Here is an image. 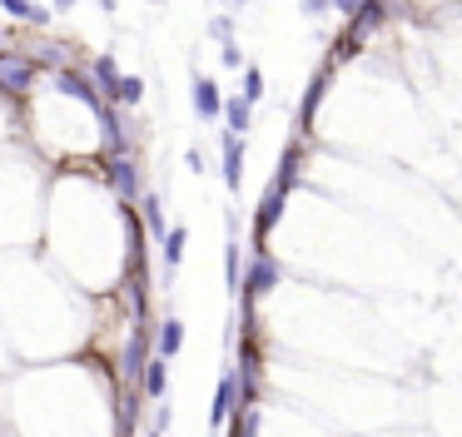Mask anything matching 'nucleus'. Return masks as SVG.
I'll return each instance as SVG.
<instances>
[{
    "instance_id": "obj_1",
    "label": "nucleus",
    "mask_w": 462,
    "mask_h": 437,
    "mask_svg": "<svg viewBox=\"0 0 462 437\" xmlns=\"http://www.w3.org/2000/svg\"><path fill=\"white\" fill-rule=\"evenodd\" d=\"M299 179V154H283V174H274V184H269V194H264V204H258V214H254V234L258 239H269L274 234V224L283 219V204H289V184Z\"/></svg>"
},
{
    "instance_id": "obj_2",
    "label": "nucleus",
    "mask_w": 462,
    "mask_h": 437,
    "mask_svg": "<svg viewBox=\"0 0 462 437\" xmlns=\"http://www.w3.org/2000/svg\"><path fill=\"white\" fill-rule=\"evenodd\" d=\"M31 80H40V60H35V55H21V50L0 55V85L11 90V95L31 90Z\"/></svg>"
},
{
    "instance_id": "obj_3",
    "label": "nucleus",
    "mask_w": 462,
    "mask_h": 437,
    "mask_svg": "<svg viewBox=\"0 0 462 437\" xmlns=\"http://www.w3.org/2000/svg\"><path fill=\"white\" fill-rule=\"evenodd\" d=\"M279 278H283L279 258L258 249V254H254V264L244 268V293H248V299H264V293H274V288H279Z\"/></svg>"
},
{
    "instance_id": "obj_4",
    "label": "nucleus",
    "mask_w": 462,
    "mask_h": 437,
    "mask_svg": "<svg viewBox=\"0 0 462 437\" xmlns=\"http://www.w3.org/2000/svg\"><path fill=\"white\" fill-rule=\"evenodd\" d=\"M105 174H109V189H115L125 204H129V199H144V194H140V164L129 160L125 150H115V154L105 160Z\"/></svg>"
},
{
    "instance_id": "obj_5",
    "label": "nucleus",
    "mask_w": 462,
    "mask_h": 437,
    "mask_svg": "<svg viewBox=\"0 0 462 437\" xmlns=\"http://www.w3.org/2000/svg\"><path fill=\"white\" fill-rule=\"evenodd\" d=\"M189 95H194V115H199V119H224V105H229V100L219 95V85H214L209 75H199V70H194Z\"/></svg>"
},
{
    "instance_id": "obj_6",
    "label": "nucleus",
    "mask_w": 462,
    "mask_h": 437,
    "mask_svg": "<svg viewBox=\"0 0 462 437\" xmlns=\"http://www.w3.org/2000/svg\"><path fill=\"white\" fill-rule=\"evenodd\" d=\"M90 80H95V75H75V70H60V75H55V90H60V95H70V100H80V105H90V109L100 115L105 105H100V90L90 85Z\"/></svg>"
},
{
    "instance_id": "obj_7",
    "label": "nucleus",
    "mask_w": 462,
    "mask_h": 437,
    "mask_svg": "<svg viewBox=\"0 0 462 437\" xmlns=\"http://www.w3.org/2000/svg\"><path fill=\"white\" fill-rule=\"evenodd\" d=\"M144 333H129V343H125V353H119V373L129 378V383H144V368H150V358H144Z\"/></svg>"
},
{
    "instance_id": "obj_8",
    "label": "nucleus",
    "mask_w": 462,
    "mask_h": 437,
    "mask_svg": "<svg viewBox=\"0 0 462 437\" xmlns=\"http://www.w3.org/2000/svg\"><path fill=\"white\" fill-rule=\"evenodd\" d=\"M219 154H224V184H229V189H239V179H244V135L229 129V135L219 139Z\"/></svg>"
},
{
    "instance_id": "obj_9",
    "label": "nucleus",
    "mask_w": 462,
    "mask_h": 437,
    "mask_svg": "<svg viewBox=\"0 0 462 437\" xmlns=\"http://www.w3.org/2000/svg\"><path fill=\"white\" fill-rule=\"evenodd\" d=\"M234 403H239V378H234V373H224V378H219V393H214V413H209V417H214V427H224V423H229Z\"/></svg>"
},
{
    "instance_id": "obj_10",
    "label": "nucleus",
    "mask_w": 462,
    "mask_h": 437,
    "mask_svg": "<svg viewBox=\"0 0 462 437\" xmlns=\"http://www.w3.org/2000/svg\"><path fill=\"white\" fill-rule=\"evenodd\" d=\"M140 388H144V398H164V388H170V358H164V353H154V358H150Z\"/></svg>"
},
{
    "instance_id": "obj_11",
    "label": "nucleus",
    "mask_w": 462,
    "mask_h": 437,
    "mask_svg": "<svg viewBox=\"0 0 462 437\" xmlns=\"http://www.w3.org/2000/svg\"><path fill=\"white\" fill-rule=\"evenodd\" d=\"M140 204H144V229H150V234L164 244V239H170V219H164V204H160V194H144Z\"/></svg>"
},
{
    "instance_id": "obj_12",
    "label": "nucleus",
    "mask_w": 462,
    "mask_h": 437,
    "mask_svg": "<svg viewBox=\"0 0 462 437\" xmlns=\"http://www.w3.org/2000/svg\"><path fill=\"white\" fill-rule=\"evenodd\" d=\"M224 125L234 129V135H248V125H254V100H244V95L229 100V105H224Z\"/></svg>"
},
{
    "instance_id": "obj_13",
    "label": "nucleus",
    "mask_w": 462,
    "mask_h": 437,
    "mask_svg": "<svg viewBox=\"0 0 462 437\" xmlns=\"http://www.w3.org/2000/svg\"><path fill=\"white\" fill-rule=\"evenodd\" d=\"M90 75H95V85H100V90H105V95H109V100H115V95H119V80H125V75H119V70H115V60H109V55H100V60H95V65H90Z\"/></svg>"
},
{
    "instance_id": "obj_14",
    "label": "nucleus",
    "mask_w": 462,
    "mask_h": 437,
    "mask_svg": "<svg viewBox=\"0 0 462 437\" xmlns=\"http://www.w3.org/2000/svg\"><path fill=\"white\" fill-rule=\"evenodd\" d=\"M179 348H184V323L179 319H164L160 323V353H164V358H174Z\"/></svg>"
},
{
    "instance_id": "obj_15",
    "label": "nucleus",
    "mask_w": 462,
    "mask_h": 437,
    "mask_svg": "<svg viewBox=\"0 0 462 437\" xmlns=\"http://www.w3.org/2000/svg\"><path fill=\"white\" fill-rule=\"evenodd\" d=\"M184 229H170V239H164V274H174L179 268V258H184Z\"/></svg>"
},
{
    "instance_id": "obj_16",
    "label": "nucleus",
    "mask_w": 462,
    "mask_h": 437,
    "mask_svg": "<svg viewBox=\"0 0 462 437\" xmlns=\"http://www.w3.org/2000/svg\"><path fill=\"white\" fill-rule=\"evenodd\" d=\"M239 284H244V278H239V244L229 239V244H224V288H229V293H239Z\"/></svg>"
},
{
    "instance_id": "obj_17",
    "label": "nucleus",
    "mask_w": 462,
    "mask_h": 437,
    "mask_svg": "<svg viewBox=\"0 0 462 437\" xmlns=\"http://www.w3.org/2000/svg\"><path fill=\"white\" fill-rule=\"evenodd\" d=\"M119 105H140V100H144V80H135V75H125V80H119Z\"/></svg>"
},
{
    "instance_id": "obj_18",
    "label": "nucleus",
    "mask_w": 462,
    "mask_h": 437,
    "mask_svg": "<svg viewBox=\"0 0 462 437\" xmlns=\"http://www.w3.org/2000/svg\"><path fill=\"white\" fill-rule=\"evenodd\" d=\"M244 100H264V75H258V65H244Z\"/></svg>"
},
{
    "instance_id": "obj_19",
    "label": "nucleus",
    "mask_w": 462,
    "mask_h": 437,
    "mask_svg": "<svg viewBox=\"0 0 462 437\" xmlns=\"http://www.w3.org/2000/svg\"><path fill=\"white\" fill-rule=\"evenodd\" d=\"M328 11H334V0H299V15H309V21H323Z\"/></svg>"
},
{
    "instance_id": "obj_20",
    "label": "nucleus",
    "mask_w": 462,
    "mask_h": 437,
    "mask_svg": "<svg viewBox=\"0 0 462 437\" xmlns=\"http://www.w3.org/2000/svg\"><path fill=\"white\" fill-rule=\"evenodd\" d=\"M219 60H224V70H239V65H248V60H244V50H239L234 40H224V45H219Z\"/></svg>"
},
{
    "instance_id": "obj_21",
    "label": "nucleus",
    "mask_w": 462,
    "mask_h": 437,
    "mask_svg": "<svg viewBox=\"0 0 462 437\" xmlns=\"http://www.w3.org/2000/svg\"><path fill=\"white\" fill-rule=\"evenodd\" d=\"M209 35H214L219 45L234 40V21H229V15H214V21H209Z\"/></svg>"
},
{
    "instance_id": "obj_22",
    "label": "nucleus",
    "mask_w": 462,
    "mask_h": 437,
    "mask_svg": "<svg viewBox=\"0 0 462 437\" xmlns=\"http://www.w3.org/2000/svg\"><path fill=\"white\" fill-rule=\"evenodd\" d=\"M0 5H5L11 15H25V21H35V11H40V5H31V0H0Z\"/></svg>"
},
{
    "instance_id": "obj_23",
    "label": "nucleus",
    "mask_w": 462,
    "mask_h": 437,
    "mask_svg": "<svg viewBox=\"0 0 462 437\" xmlns=\"http://www.w3.org/2000/svg\"><path fill=\"white\" fill-rule=\"evenodd\" d=\"M184 164H189V170H194V174H205V164H209V160H205V154H199V144H194V150H189V154H184Z\"/></svg>"
},
{
    "instance_id": "obj_24",
    "label": "nucleus",
    "mask_w": 462,
    "mask_h": 437,
    "mask_svg": "<svg viewBox=\"0 0 462 437\" xmlns=\"http://www.w3.org/2000/svg\"><path fill=\"white\" fill-rule=\"evenodd\" d=\"M363 5H368V0H334V11H344V15H358Z\"/></svg>"
},
{
    "instance_id": "obj_25",
    "label": "nucleus",
    "mask_w": 462,
    "mask_h": 437,
    "mask_svg": "<svg viewBox=\"0 0 462 437\" xmlns=\"http://www.w3.org/2000/svg\"><path fill=\"white\" fill-rule=\"evenodd\" d=\"M55 11H75V0H55Z\"/></svg>"
},
{
    "instance_id": "obj_26",
    "label": "nucleus",
    "mask_w": 462,
    "mask_h": 437,
    "mask_svg": "<svg viewBox=\"0 0 462 437\" xmlns=\"http://www.w3.org/2000/svg\"><path fill=\"white\" fill-rule=\"evenodd\" d=\"M229 5H248V0H229Z\"/></svg>"
},
{
    "instance_id": "obj_27",
    "label": "nucleus",
    "mask_w": 462,
    "mask_h": 437,
    "mask_svg": "<svg viewBox=\"0 0 462 437\" xmlns=\"http://www.w3.org/2000/svg\"><path fill=\"white\" fill-rule=\"evenodd\" d=\"M150 437H160V427H154V433H150Z\"/></svg>"
}]
</instances>
